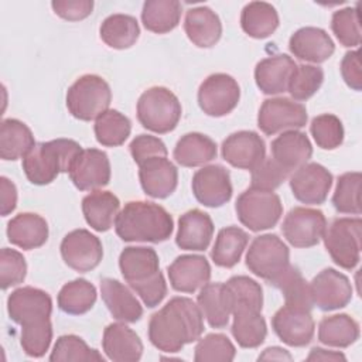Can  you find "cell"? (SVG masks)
Segmentation results:
<instances>
[{
	"mask_svg": "<svg viewBox=\"0 0 362 362\" xmlns=\"http://www.w3.org/2000/svg\"><path fill=\"white\" fill-rule=\"evenodd\" d=\"M52 341V325L49 320L21 325L20 342L23 351L33 358H41Z\"/></svg>",
	"mask_w": 362,
	"mask_h": 362,
	"instance_id": "816d5d0a",
	"label": "cell"
},
{
	"mask_svg": "<svg viewBox=\"0 0 362 362\" xmlns=\"http://www.w3.org/2000/svg\"><path fill=\"white\" fill-rule=\"evenodd\" d=\"M296 68L294 59L286 54L267 57L259 61L255 68L256 85L266 95L283 93L287 90Z\"/></svg>",
	"mask_w": 362,
	"mask_h": 362,
	"instance_id": "d4e9b609",
	"label": "cell"
},
{
	"mask_svg": "<svg viewBox=\"0 0 362 362\" xmlns=\"http://www.w3.org/2000/svg\"><path fill=\"white\" fill-rule=\"evenodd\" d=\"M290 266V250L274 233L256 236L246 253V267L272 284Z\"/></svg>",
	"mask_w": 362,
	"mask_h": 362,
	"instance_id": "52a82bcc",
	"label": "cell"
},
{
	"mask_svg": "<svg viewBox=\"0 0 362 362\" xmlns=\"http://www.w3.org/2000/svg\"><path fill=\"white\" fill-rule=\"evenodd\" d=\"M100 294L113 318L122 322H136L143 315V307L136 296L119 280L105 277L100 280Z\"/></svg>",
	"mask_w": 362,
	"mask_h": 362,
	"instance_id": "83f0119b",
	"label": "cell"
},
{
	"mask_svg": "<svg viewBox=\"0 0 362 362\" xmlns=\"http://www.w3.org/2000/svg\"><path fill=\"white\" fill-rule=\"evenodd\" d=\"M307 119V109L300 102L290 98H272L260 106L257 126L264 134L273 136L280 132L301 129Z\"/></svg>",
	"mask_w": 362,
	"mask_h": 362,
	"instance_id": "30bf717a",
	"label": "cell"
},
{
	"mask_svg": "<svg viewBox=\"0 0 362 362\" xmlns=\"http://www.w3.org/2000/svg\"><path fill=\"white\" fill-rule=\"evenodd\" d=\"M240 88L236 79L228 74H212L199 85L198 105L212 117L229 115L239 103Z\"/></svg>",
	"mask_w": 362,
	"mask_h": 362,
	"instance_id": "9c48e42d",
	"label": "cell"
},
{
	"mask_svg": "<svg viewBox=\"0 0 362 362\" xmlns=\"http://www.w3.org/2000/svg\"><path fill=\"white\" fill-rule=\"evenodd\" d=\"M191 188L197 201L209 208H219L232 198L229 171L219 164L205 165L198 170L192 177Z\"/></svg>",
	"mask_w": 362,
	"mask_h": 362,
	"instance_id": "5bb4252c",
	"label": "cell"
},
{
	"mask_svg": "<svg viewBox=\"0 0 362 362\" xmlns=\"http://www.w3.org/2000/svg\"><path fill=\"white\" fill-rule=\"evenodd\" d=\"M311 156L313 146L303 132L287 130L272 141V158L290 175L307 164Z\"/></svg>",
	"mask_w": 362,
	"mask_h": 362,
	"instance_id": "7402d4cb",
	"label": "cell"
},
{
	"mask_svg": "<svg viewBox=\"0 0 362 362\" xmlns=\"http://www.w3.org/2000/svg\"><path fill=\"white\" fill-rule=\"evenodd\" d=\"M236 349L230 339L223 334H208L195 346V362H230L235 359Z\"/></svg>",
	"mask_w": 362,
	"mask_h": 362,
	"instance_id": "7dc6e473",
	"label": "cell"
},
{
	"mask_svg": "<svg viewBox=\"0 0 362 362\" xmlns=\"http://www.w3.org/2000/svg\"><path fill=\"white\" fill-rule=\"evenodd\" d=\"M197 303L212 328L228 325L233 310V297L226 283H206L201 288Z\"/></svg>",
	"mask_w": 362,
	"mask_h": 362,
	"instance_id": "f546056e",
	"label": "cell"
},
{
	"mask_svg": "<svg viewBox=\"0 0 362 362\" xmlns=\"http://www.w3.org/2000/svg\"><path fill=\"white\" fill-rule=\"evenodd\" d=\"M96 288L85 279H75L62 286L58 293V307L71 315L88 313L96 303Z\"/></svg>",
	"mask_w": 362,
	"mask_h": 362,
	"instance_id": "60d3db41",
	"label": "cell"
},
{
	"mask_svg": "<svg viewBox=\"0 0 362 362\" xmlns=\"http://www.w3.org/2000/svg\"><path fill=\"white\" fill-rule=\"evenodd\" d=\"M332 185V174L318 163H307L290 175L294 198L307 205L322 204Z\"/></svg>",
	"mask_w": 362,
	"mask_h": 362,
	"instance_id": "ac0fdd59",
	"label": "cell"
},
{
	"mask_svg": "<svg viewBox=\"0 0 362 362\" xmlns=\"http://www.w3.org/2000/svg\"><path fill=\"white\" fill-rule=\"evenodd\" d=\"M226 286L229 287L233 297V310L250 308L262 311L263 290L256 280L247 276H233L226 281Z\"/></svg>",
	"mask_w": 362,
	"mask_h": 362,
	"instance_id": "c3c4849f",
	"label": "cell"
},
{
	"mask_svg": "<svg viewBox=\"0 0 362 362\" xmlns=\"http://www.w3.org/2000/svg\"><path fill=\"white\" fill-rule=\"evenodd\" d=\"M233 322L232 335L242 348L260 346L267 335V325L262 317V311L250 308H236L232 311Z\"/></svg>",
	"mask_w": 362,
	"mask_h": 362,
	"instance_id": "e575fe53",
	"label": "cell"
},
{
	"mask_svg": "<svg viewBox=\"0 0 362 362\" xmlns=\"http://www.w3.org/2000/svg\"><path fill=\"white\" fill-rule=\"evenodd\" d=\"M310 132L318 147L334 150L344 141V126L339 117L331 113H324L313 119Z\"/></svg>",
	"mask_w": 362,
	"mask_h": 362,
	"instance_id": "681fc988",
	"label": "cell"
},
{
	"mask_svg": "<svg viewBox=\"0 0 362 362\" xmlns=\"http://www.w3.org/2000/svg\"><path fill=\"white\" fill-rule=\"evenodd\" d=\"M359 338V325L348 314L324 317L318 324V341L327 346L346 348Z\"/></svg>",
	"mask_w": 362,
	"mask_h": 362,
	"instance_id": "ab89813d",
	"label": "cell"
},
{
	"mask_svg": "<svg viewBox=\"0 0 362 362\" xmlns=\"http://www.w3.org/2000/svg\"><path fill=\"white\" fill-rule=\"evenodd\" d=\"M79 143L71 139H57L35 146L23 157V170L31 184H51L59 173H69L78 154Z\"/></svg>",
	"mask_w": 362,
	"mask_h": 362,
	"instance_id": "3957f363",
	"label": "cell"
},
{
	"mask_svg": "<svg viewBox=\"0 0 362 362\" xmlns=\"http://www.w3.org/2000/svg\"><path fill=\"white\" fill-rule=\"evenodd\" d=\"M99 34L107 47L115 49H127L139 40L140 27L133 16L117 13L103 20Z\"/></svg>",
	"mask_w": 362,
	"mask_h": 362,
	"instance_id": "74e56055",
	"label": "cell"
},
{
	"mask_svg": "<svg viewBox=\"0 0 362 362\" xmlns=\"http://www.w3.org/2000/svg\"><path fill=\"white\" fill-rule=\"evenodd\" d=\"M119 267L130 287L146 283L160 274L158 255L151 247L129 246L119 256Z\"/></svg>",
	"mask_w": 362,
	"mask_h": 362,
	"instance_id": "cb8c5ba5",
	"label": "cell"
},
{
	"mask_svg": "<svg viewBox=\"0 0 362 362\" xmlns=\"http://www.w3.org/2000/svg\"><path fill=\"white\" fill-rule=\"evenodd\" d=\"M307 361H346L345 355L342 352H337V351H328L324 348H313L307 356Z\"/></svg>",
	"mask_w": 362,
	"mask_h": 362,
	"instance_id": "94428289",
	"label": "cell"
},
{
	"mask_svg": "<svg viewBox=\"0 0 362 362\" xmlns=\"http://www.w3.org/2000/svg\"><path fill=\"white\" fill-rule=\"evenodd\" d=\"M35 140L30 127L18 119H4L0 124V157L6 161L23 158Z\"/></svg>",
	"mask_w": 362,
	"mask_h": 362,
	"instance_id": "836d02e7",
	"label": "cell"
},
{
	"mask_svg": "<svg viewBox=\"0 0 362 362\" xmlns=\"http://www.w3.org/2000/svg\"><path fill=\"white\" fill-rule=\"evenodd\" d=\"M327 228L325 215L320 209L296 206L284 218L281 232L294 247L315 246L324 236Z\"/></svg>",
	"mask_w": 362,
	"mask_h": 362,
	"instance_id": "8fae6325",
	"label": "cell"
},
{
	"mask_svg": "<svg viewBox=\"0 0 362 362\" xmlns=\"http://www.w3.org/2000/svg\"><path fill=\"white\" fill-rule=\"evenodd\" d=\"M7 313L10 320L20 325L49 320L52 313V300L41 288L31 286L20 287L7 297Z\"/></svg>",
	"mask_w": 362,
	"mask_h": 362,
	"instance_id": "4fadbf2b",
	"label": "cell"
},
{
	"mask_svg": "<svg viewBox=\"0 0 362 362\" xmlns=\"http://www.w3.org/2000/svg\"><path fill=\"white\" fill-rule=\"evenodd\" d=\"M54 13L68 21H79L92 14V0H54L51 3Z\"/></svg>",
	"mask_w": 362,
	"mask_h": 362,
	"instance_id": "9f6ffc18",
	"label": "cell"
},
{
	"mask_svg": "<svg viewBox=\"0 0 362 362\" xmlns=\"http://www.w3.org/2000/svg\"><path fill=\"white\" fill-rule=\"evenodd\" d=\"M51 362H92L102 361L103 356L88 346V344L78 335L68 334L57 339L49 355Z\"/></svg>",
	"mask_w": 362,
	"mask_h": 362,
	"instance_id": "f6af8a7d",
	"label": "cell"
},
{
	"mask_svg": "<svg viewBox=\"0 0 362 362\" xmlns=\"http://www.w3.org/2000/svg\"><path fill=\"white\" fill-rule=\"evenodd\" d=\"M222 157L235 168L253 170L266 158L264 140L252 130L229 134L222 143Z\"/></svg>",
	"mask_w": 362,
	"mask_h": 362,
	"instance_id": "d6986e66",
	"label": "cell"
},
{
	"mask_svg": "<svg viewBox=\"0 0 362 362\" xmlns=\"http://www.w3.org/2000/svg\"><path fill=\"white\" fill-rule=\"evenodd\" d=\"M181 13L182 6L177 0H147L143 4L141 21L146 30L165 34L178 25Z\"/></svg>",
	"mask_w": 362,
	"mask_h": 362,
	"instance_id": "d590c367",
	"label": "cell"
},
{
	"mask_svg": "<svg viewBox=\"0 0 362 362\" xmlns=\"http://www.w3.org/2000/svg\"><path fill=\"white\" fill-rule=\"evenodd\" d=\"M204 332V315L188 297H174L148 321V339L163 352H178Z\"/></svg>",
	"mask_w": 362,
	"mask_h": 362,
	"instance_id": "6da1fadb",
	"label": "cell"
},
{
	"mask_svg": "<svg viewBox=\"0 0 362 362\" xmlns=\"http://www.w3.org/2000/svg\"><path fill=\"white\" fill-rule=\"evenodd\" d=\"M361 181L362 175L358 171L345 173L338 177L332 195V204L338 212L351 215L361 214Z\"/></svg>",
	"mask_w": 362,
	"mask_h": 362,
	"instance_id": "ee69618b",
	"label": "cell"
},
{
	"mask_svg": "<svg viewBox=\"0 0 362 362\" xmlns=\"http://www.w3.org/2000/svg\"><path fill=\"white\" fill-rule=\"evenodd\" d=\"M178 98L164 86H153L144 90L137 100V119L140 124L154 133L173 132L181 119Z\"/></svg>",
	"mask_w": 362,
	"mask_h": 362,
	"instance_id": "277c9868",
	"label": "cell"
},
{
	"mask_svg": "<svg viewBox=\"0 0 362 362\" xmlns=\"http://www.w3.org/2000/svg\"><path fill=\"white\" fill-rule=\"evenodd\" d=\"M119 209L120 201L110 191L96 189L82 199V212L85 221L98 232H106L115 225Z\"/></svg>",
	"mask_w": 362,
	"mask_h": 362,
	"instance_id": "1f68e13d",
	"label": "cell"
},
{
	"mask_svg": "<svg viewBox=\"0 0 362 362\" xmlns=\"http://www.w3.org/2000/svg\"><path fill=\"white\" fill-rule=\"evenodd\" d=\"M214 222L211 216L201 209H191L178 219L175 243L184 250H205L214 236Z\"/></svg>",
	"mask_w": 362,
	"mask_h": 362,
	"instance_id": "484cf974",
	"label": "cell"
},
{
	"mask_svg": "<svg viewBox=\"0 0 362 362\" xmlns=\"http://www.w3.org/2000/svg\"><path fill=\"white\" fill-rule=\"evenodd\" d=\"M132 290H134L140 296L144 305H147L148 308H154L167 296V283L163 273H160L154 279L132 287Z\"/></svg>",
	"mask_w": 362,
	"mask_h": 362,
	"instance_id": "6f0895ef",
	"label": "cell"
},
{
	"mask_svg": "<svg viewBox=\"0 0 362 362\" xmlns=\"http://www.w3.org/2000/svg\"><path fill=\"white\" fill-rule=\"evenodd\" d=\"M290 174L283 170L272 157L264 158L256 168L252 170V188L273 191L279 188Z\"/></svg>",
	"mask_w": 362,
	"mask_h": 362,
	"instance_id": "db71d44e",
	"label": "cell"
},
{
	"mask_svg": "<svg viewBox=\"0 0 362 362\" xmlns=\"http://www.w3.org/2000/svg\"><path fill=\"white\" fill-rule=\"evenodd\" d=\"M235 211L243 226L260 232L277 225L283 215V204L276 192L250 187L238 197Z\"/></svg>",
	"mask_w": 362,
	"mask_h": 362,
	"instance_id": "8992f818",
	"label": "cell"
},
{
	"mask_svg": "<svg viewBox=\"0 0 362 362\" xmlns=\"http://www.w3.org/2000/svg\"><path fill=\"white\" fill-rule=\"evenodd\" d=\"M331 28L337 40L344 47H358L362 38L358 6L334 11L331 18Z\"/></svg>",
	"mask_w": 362,
	"mask_h": 362,
	"instance_id": "f907efd6",
	"label": "cell"
},
{
	"mask_svg": "<svg viewBox=\"0 0 362 362\" xmlns=\"http://www.w3.org/2000/svg\"><path fill=\"white\" fill-rule=\"evenodd\" d=\"M249 242V235L238 226H226L218 232L211 257L219 267L230 269L239 263Z\"/></svg>",
	"mask_w": 362,
	"mask_h": 362,
	"instance_id": "f35d334b",
	"label": "cell"
},
{
	"mask_svg": "<svg viewBox=\"0 0 362 362\" xmlns=\"http://www.w3.org/2000/svg\"><path fill=\"white\" fill-rule=\"evenodd\" d=\"M361 218H337L324 232V245L335 264L352 270L361 259Z\"/></svg>",
	"mask_w": 362,
	"mask_h": 362,
	"instance_id": "ba28073f",
	"label": "cell"
},
{
	"mask_svg": "<svg viewBox=\"0 0 362 362\" xmlns=\"http://www.w3.org/2000/svg\"><path fill=\"white\" fill-rule=\"evenodd\" d=\"M7 238L23 250L41 247L48 240V223L38 214L21 212L8 221Z\"/></svg>",
	"mask_w": 362,
	"mask_h": 362,
	"instance_id": "4dcf8cb0",
	"label": "cell"
},
{
	"mask_svg": "<svg viewBox=\"0 0 362 362\" xmlns=\"http://www.w3.org/2000/svg\"><path fill=\"white\" fill-rule=\"evenodd\" d=\"M0 199H1V216H7L17 206V188L7 177L0 178Z\"/></svg>",
	"mask_w": 362,
	"mask_h": 362,
	"instance_id": "91938a15",
	"label": "cell"
},
{
	"mask_svg": "<svg viewBox=\"0 0 362 362\" xmlns=\"http://www.w3.org/2000/svg\"><path fill=\"white\" fill-rule=\"evenodd\" d=\"M288 49L300 61L321 64L331 58L335 45L325 30L318 27H303L290 37Z\"/></svg>",
	"mask_w": 362,
	"mask_h": 362,
	"instance_id": "603a6c76",
	"label": "cell"
},
{
	"mask_svg": "<svg viewBox=\"0 0 362 362\" xmlns=\"http://www.w3.org/2000/svg\"><path fill=\"white\" fill-rule=\"evenodd\" d=\"M112 90L109 83L99 75H82L66 92V107L69 113L83 122L96 120L109 110Z\"/></svg>",
	"mask_w": 362,
	"mask_h": 362,
	"instance_id": "5b68a950",
	"label": "cell"
},
{
	"mask_svg": "<svg viewBox=\"0 0 362 362\" xmlns=\"http://www.w3.org/2000/svg\"><path fill=\"white\" fill-rule=\"evenodd\" d=\"M139 178L146 195L163 199L175 191L178 171L167 157H153L139 165Z\"/></svg>",
	"mask_w": 362,
	"mask_h": 362,
	"instance_id": "44dd1931",
	"label": "cell"
},
{
	"mask_svg": "<svg viewBox=\"0 0 362 362\" xmlns=\"http://www.w3.org/2000/svg\"><path fill=\"white\" fill-rule=\"evenodd\" d=\"M27 274V263L24 256L8 247L0 252V284L3 290L17 286L24 281Z\"/></svg>",
	"mask_w": 362,
	"mask_h": 362,
	"instance_id": "f5cc1de1",
	"label": "cell"
},
{
	"mask_svg": "<svg viewBox=\"0 0 362 362\" xmlns=\"http://www.w3.org/2000/svg\"><path fill=\"white\" fill-rule=\"evenodd\" d=\"M324 71L315 65H297L290 82L287 92L296 102L310 99L322 85Z\"/></svg>",
	"mask_w": 362,
	"mask_h": 362,
	"instance_id": "bcb514c9",
	"label": "cell"
},
{
	"mask_svg": "<svg viewBox=\"0 0 362 362\" xmlns=\"http://www.w3.org/2000/svg\"><path fill=\"white\" fill-rule=\"evenodd\" d=\"M130 154L137 165L153 157H167V147L161 139L151 134L136 136L130 146Z\"/></svg>",
	"mask_w": 362,
	"mask_h": 362,
	"instance_id": "11a10c76",
	"label": "cell"
},
{
	"mask_svg": "<svg viewBox=\"0 0 362 362\" xmlns=\"http://www.w3.org/2000/svg\"><path fill=\"white\" fill-rule=\"evenodd\" d=\"M272 286L283 293L286 305L298 307L308 311H311V308L314 307L310 283L305 281L297 267L290 264L288 269L272 283Z\"/></svg>",
	"mask_w": 362,
	"mask_h": 362,
	"instance_id": "7bdbcfd3",
	"label": "cell"
},
{
	"mask_svg": "<svg viewBox=\"0 0 362 362\" xmlns=\"http://www.w3.org/2000/svg\"><path fill=\"white\" fill-rule=\"evenodd\" d=\"M184 30L194 45L199 48H209L219 41L222 35V23L212 8L198 6L187 11Z\"/></svg>",
	"mask_w": 362,
	"mask_h": 362,
	"instance_id": "f1b7e54d",
	"label": "cell"
},
{
	"mask_svg": "<svg viewBox=\"0 0 362 362\" xmlns=\"http://www.w3.org/2000/svg\"><path fill=\"white\" fill-rule=\"evenodd\" d=\"M115 229L124 242L160 243L171 236L174 222L171 215L158 204L130 201L119 212Z\"/></svg>",
	"mask_w": 362,
	"mask_h": 362,
	"instance_id": "7a4b0ae2",
	"label": "cell"
},
{
	"mask_svg": "<svg viewBox=\"0 0 362 362\" xmlns=\"http://www.w3.org/2000/svg\"><path fill=\"white\" fill-rule=\"evenodd\" d=\"M272 327L286 345L296 348L308 345L315 331L311 311L286 304L273 315Z\"/></svg>",
	"mask_w": 362,
	"mask_h": 362,
	"instance_id": "2e32d148",
	"label": "cell"
},
{
	"mask_svg": "<svg viewBox=\"0 0 362 362\" xmlns=\"http://www.w3.org/2000/svg\"><path fill=\"white\" fill-rule=\"evenodd\" d=\"M313 304L322 311L344 308L352 298L349 279L335 269H324L310 283Z\"/></svg>",
	"mask_w": 362,
	"mask_h": 362,
	"instance_id": "9a60e30c",
	"label": "cell"
},
{
	"mask_svg": "<svg viewBox=\"0 0 362 362\" xmlns=\"http://www.w3.org/2000/svg\"><path fill=\"white\" fill-rule=\"evenodd\" d=\"M240 25L252 38H267L279 27V14L270 3L250 1L242 10Z\"/></svg>",
	"mask_w": 362,
	"mask_h": 362,
	"instance_id": "8d00e7d4",
	"label": "cell"
},
{
	"mask_svg": "<svg viewBox=\"0 0 362 362\" xmlns=\"http://www.w3.org/2000/svg\"><path fill=\"white\" fill-rule=\"evenodd\" d=\"M102 346L106 356L115 362H136L143 355L140 337L122 322H113L105 328Z\"/></svg>",
	"mask_w": 362,
	"mask_h": 362,
	"instance_id": "4316f807",
	"label": "cell"
},
{
	"mask_svg": "<svg viewBox=\"0 0 362 362\" xmlns=\"http://www.w3.org/2000/svg\"><path fill=\"white\" fill-rule=\"evenodd\" d=\"M341 75L345 83L359 92L362 89V71H361V61H359V51H349L344 55L341 61Z\"/></svg>",
	"mask_w": 362,
	"mask_h": 362,
	"instance_id": "680465c9",
	"label": "cell"
},
{
	"mask_svg": "<svg viewBox=\"0 0 362 362\" xmlns=\"http://www.w3.org/2000/svg\"><path fill=\"white\" fill-rule=\"evenodd\" d=\"M259 361H291L293 356L288 351L280 346H269L266 348L257 358Z\"/></svg>",
	"mask_w": 362,
	"mask_h": 362,
	"instance_id": "6125c7cd",
	"label": "cell"
},
{
	"mask_svg": "<svg viewBox=\"0 0 362 362\" xmlns=\"http://www.w3.org/2000/svg\"><path fill=\"white\" fill-rule=\"evenodd\" d=\"M218 154L216 143L202 133H187L175 144L173 156L182 167H199Z\"/></svg>",
	"mask_w": 362,
	"mask_h": 362,
	"instance_id": "d6a6232c",
	"label": "cell"
},
{
	"mask_svg": "<svg viewBox=\"0 0 362 362\" xmlns=\"http://www.w3.org/2000/svg\"><path fill=\"white\" fill-rule=\"evenodd\" d=\"M59 249L65 264L79 273L93 270L103 257L102 242L86 229H75L66 233Z\"/></svg>",
	"mask_w": 362,
	"mask_h": 362,
	"instance_id": "7c38bea8",
	"label": "cell"
},
{
	"mask_svg": "<svg viewBox=\"0 0 362 362\" xmlns=\"http://www.w3.org/2000/svg\"><path fill=\"white\" fill-rule=\"evenodd\" d=\"M170 284L175 291L195 293L211 279V266L205 256L181 255L168 267Z\"/></svg>",
	"mask_w": 362,
	"mask_h": 362,
	"instance_id": "ffe728a7",
	"label": "cell"
},
{
	"mask_svg": "<svg viewBox=\"0 0 362 362\" xmlns=\"http://www.w3.org/2000/svg\"><path fill=\"white\" fill-rule=\"evenodd\" d=\"M69 178L79 191H96L110 181V161L99 148H82L69 170Z\"/></svg>",
	"mask_w": 362,
	"mask_h": 362,
	"instance_id": "e0dca14e",
	"label": "cell"
},
{
	"mask_svg": "<svg viewBox=\"0 0 362 362\" xmlns=\"http://www.w3.org/2000/svg\"><path fill=\"white\" fill-rule=\"evenodd\" d=\"M93 130L99 144L105 147H117L130 136L132 123L129 117L119 110L109 109L95 120Z\"/></svg>",
	"mask_w": 362,
	"mask_h": 362,
	"instance_id": "b9f144b4",
	"label": "cell"
}]
</instances>
